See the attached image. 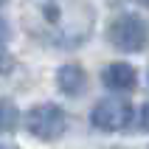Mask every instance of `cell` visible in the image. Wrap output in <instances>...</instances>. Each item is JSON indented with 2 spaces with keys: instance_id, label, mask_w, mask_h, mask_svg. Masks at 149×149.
<instances>
[{
  "instance_id": "1",
  "label": "cell",
  "mask_w": 149,
  "mask_h": 149,
  "mask_svg": "<svg viewBox=\"0 0 149 149\" xmlns=\"http://www.w3.org/2000/svg\"><path fill=\"white\" fill-rule=\"evenodd\" d=\"M110 42L121 51H143L146 48V40H149V31H146V23L138 20L132 14H121L110 23Z\"/></svg>"
},
{
  "instance_id": "2",
  "label": "cell",
  "mask_w": 149,
  "mask_h": 149,
  "mask_svg": "<svg viewBox=\"0 0 149 149\" xmlns=\"http://www.w3.org/2000/svg\"><path fill=\"white\" fill-rule=\"evenodd\" d=\"M25 124H28L31 135H37L42 141H54V138H59V135L65 132L68 118H65V113H62L56 104H37V107L28 113Z\"/></svg>"
},
{
  "instance_id": "3",
  "label": "cell",
  "mask_w": 149,
  "mask_h": 149,
  "mask_svg": "<svg viewBox=\"0 0 149 149\" xmlns=\"http://www.w3.org/2000/svg\"><path fill=\"white\" fill-rule=\"evenodd\" d=\"M93 127H99L104 132H121L132 124V107L127 101H118V99H107V101H99L93 107V116H90Z\"/></svg>"
},
{
  "instance_id": "4",
  "label": "cell",
  "mask_w": 149,
  "mask_h": 149,
  "mask_svg": "<svg viewBox=\"0 0 149 149\" xmlns=\"http://www.w3.org/2000/svg\"><path fill=\"white\" fill-rule=\"evenodd\" d=\"M101 82L110 90H132L135 87V70L127 62H113L101 70Z\"/></svg>"
},
{
  "instance_id": "5",
  "label": "cell",
  "mask_w": 149,
  "mask_h": 149,
  "mask_svg": "<svg viewBox=\"0 0 149 149\" xmlns=\"http://www.w3.org/2000/svg\"><path fill=\"white\" fill-rule=\"evenodd\" d=\"M56 84L65 96H79L84 90V70L79 65H62L56 70Z\"/></svg>"
},
{
  "instance_id": "6",
  "label": "cell",
  "mask_w": 149,
  "mask_h": 149,
  "mask_svg": "<svg viewBox=\"0 0 149 149\" xmlns=\"http://www.w3.org/2000/svg\"><path fill=\"white\" fill-rule=\"evenodd\" d=\"M17 127V110L0 99V132H11Z\"/></svg>"
},
{
  "instance_id": "7",
  "label": "cell",
  "mask_w": 149,
  "mask_h": 149,
  "mask_svg": "<svg viewBox=\"0 0 149 149\" xmlns=\"http://www.w3.org/2000/svg\"><path fill=\"white\" fill-rule=\"evenodd\" d=\"M141 124H143V130H149V101L143 104V113H141Z\"/></svg>"
},
{
  "instance_id": "8",
  "label": "cell",
  "mask_w": 149,
  "mask_h": 149,
  "mask_svg": "<svg viewBox=\"0 0 149 149\" xmlns=\"http://www.w3.org/2000/svg\"><path fill=\"white\" fill-rule=\"evenodd\" d=\"M6 34H8V31H6V25H3V23H0V42H3V40H6Z\"/></svg>"
},
{
  "instance_id": "9",
  "label": "cell",
  "mask_w": 149,
  "mask_h": 149,
  "mask_svg": "<svg viewBox=\"0 0 149 149\" xmlns=\"http://www.w3.org/2000/svg\"><path fill=\"white\" fill-rule=\"evenodd\" d=\"M141 3H146V6H149V0H141Z\"/></svg>"
},
{
  "instance_id": "10",
  "label": "cell",
  "mask_w": 149,
  "mask_h": 149,
  "mask_svg": "<svg viewBox=\"0 0 149 149\" xmlns=\"http://www.w3.org/2000/svg\"><path fill=\"white\" fill-rule=\"evenodd\" d=\"M3 3H6V0H0V6H3Z\"/></svg>"
}]
</instances>
